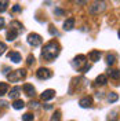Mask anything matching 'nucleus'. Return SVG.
<instances>
[{
    "label": "nucleus",
    "instance_id": "obj_4",
    "mask_svg": "<svg viewBox=\"0 0 120 121\" xmlns=\"http://www.w3.org/2000/svg\"><path fill=\"white\" fill-rule=\"evenodd\" d=\"M42 37L39 36L37 33H29L28 35V43H29L32 47H39V45L42 44Z\"/></svg>",
    "mask_w": 120,
    "mask_h": 121
},
{
    "label": "nucleus",
    "instance_id": "obj_31",
    "mask_svg": "<svg viewBox=\"0 0 120 121\" xmlns=\"http://www.w3.org/2000/svg\"><path fill=\"white\" fill-rule=\"evenodd\" d=\"M29 105H30V107H32V109H36V107H37V105H39V103H37V102H33V100H32V102H30V103H29Z\"/></svg>",
    "mask_w": 120,
    "mask_h": 121
},
{
    "label": "nucleus",
    "instance_id": "obj_30",
    "mask_svg": "<svg viewBox=\"0 0 120 121\" xmlns=\"http://www.w3.org/2000/svg\"><path fill=\"white\" fill-rule=\"evenodd\" d=\"M13 11H14V13H19V11H21V7H19L18 4H15L14 7H13Z\"/></svg>",
    "mask_w": 120,
    "mask_h": 121
},
{
    "label": "nucleus",
    "instance_id": "obj_17",
    "mask_svg": "<svg viewBox=\"0 0 120 121\" xmlns=\"http://www.w3.org/2000/svg\"><path fill=\"white\" fill-rule=\"evenodd\" d=\"M108 76H111V77L115 78V80H119L120 78V72L119 70H116V69H112V70L108 72Z\"/></svg>",
    "mask_w": 120,
    "mask_h": 121
},
{
    "label": "nucleus",
    "instance_id": "obj_12",
    "mask_svg": "<svg viewBox=\"0 0 120 121\" xmlns=\"http://www.w3.org/2000/svg\"><path fill=\"white\" fill-rule=\"evenodd\" d=\"M8 58L13 60L14 63H19L21 62V59H22V56H21V54L17 52V51H11V52L8 54Z\"/></svg>",
    "mask_w": 120,
    "mask_h": 121
},
{
    "label": "nucleus",
    "instance_id": "obj_23",
    "mask_svg": "<svg viewBox=\"0 0 120 121\" xmlns=\"http://www.w3.org/2000/svg\"><path fill=\"white\" fill-rule=\"evenodd\" d=\"M50 121H61V113L58 112V110L53 114V117H51V120Z\"/></svg>",
    "mask_w": 120,
    "mask_h": 121
},
{
    "label": "nucleus",
    "instance_id": "obj_16",
    "mask_svg": "<svg viewBox=\"0 0 120 121\" xmlns=\"http://www.w3.org/2000/svg\"><path fill=\"white\" fill-rule=\"evenodd\" d=\"M23 106H25V102H23L22 99H17L13 102V107H14L15 110H19V109H22Z\"/></svg>",
    "mask_w": 120,
    "mask_h": 121
},
{
    "label": "nucleus",
    "instance_id": "obj_33",
    "mask_svg": "<svg viewBox=\"0 0 120 121\" xmlns=\"http://www.w3.org/2000/svg\"><path fill=\"white\" fill-rule=\"evenodd\" d=\"M0 105L3 106V107H7V102L6 100H0Z\"/></svg>",
    "mask_w": 120,
    "mask_h": 121
},
{
    "label": "nucleus",
    "instance_id": "obj_34",
    "mask_svg": "<svg viewBox=\"0 0 120 121\" xmlns=\"http://www.w3.org/2000/svg\"><path fill=\"white\" fill-rule=\"evenodd\" d=\"M44 106V109H47V110H50V109H53V106L51 105H43Z\"/></svg>",
    "mask_w": 120,
    "mask_h": 121
},
{
    "label": "nucleus",
    "instance_id": "obj_26",
    "mask_svg": "<svg viewBox=\"0 0 120 121\" xmlns=\"http://www.w3.org/2000/svg\"><path fill=\"white\" fill-rule=\"evenodd\" d=\"M48 32H50V35H53V36H58V35H60V33H58V30H57V29H54L53 26H50Z\"/></svg>",
    "mask_w": 120,
    "mask_h": 121
},
{
    "label": "nucleus",
    "instance_id": "obj_10",
    "mask_svg": "<svg viewBox=\"0 0 120 121\" xmlns=\"http://www.w3.org/2000/svg\"><path fill=\"white\" fill-rule=\"evenodd\" d=\"M21 87H14V88H11V91L8 92V96H10V99H14V100H17L18 99V96H19V94H21Z\"/></svg>",
    "mask_w": 120,
    "mask_h": 121
},
{
    "label": "nucleus",
    "instance_id": "obj_28",
    "mask_svg": "<svg viewBox=\"0 0 120 121\" xmlns=\"http://www.w3.org/2000/svg\"><path fill=\"white\" fill-rule=\"evenodd\" d=\"M26 62H28V65H32V63L35 62V56H33V55H29V56H28V60H26Z\"/></svg>",
    "mask_w": 120,
    "mask_h": 121
},
{
    "label": "nucleus",
    "instance_id": "obj_11",
    "mask_svg": "<svg viewBox=\"0 0 120 121\" xmlns=\"http://www.w3.org/2000/svg\"><path fill=\"white\" fill-rule=\"evenodd\" d=\"M55 98V91L54 90H46L43 94H42V99L43 100H50V99Z\"/></svg>",
    "mask_w": 120,
    "mask_h": 121
},
{
    "label": "nucleus",
    "instance_id": "obj_32",
    "mask_svg": "<svg viewBox=\"0 0 120 121\" xmlns=\"http://www.w3.org/2000/svg\"><path fill=\"white\" fill-rule=\"evenodd\" d=\"M4 26V18H0V29Z\"/></svg>",
    "mask_w": 120,
    "mask_h": 121
},
{
    "label": "nucleus",
    "instance_id": "obj_35",
    "mask_svg": "<svg viewBox=\"0 0 120 121\" xmlns=\"http://www.w3.org/2000/svg\"><path fill=\"white\" fill-rule=\"evenodd\" d=\"M8 72H10V68H7V66H6V68H4V72H3V73H6V74H8Z\"/></svg>",
    "mask_w": 120,
    "mask_h": 121
},
{
    "label": "nucleus",
    "instance_id": "obj_27",
    "mask_svg": "<svg viewBox=\"0 0 120 121\" xmlns=\"http://www.w3.org/2000/svg\"><path fill=\"white\" fill-rule=\"evenodd\" d=\"M6 50H7V47L4 43H0V55H3V54L6 52Z\"/></svg>",
    "mask_w": 120,
    "mask_h": 121
},
{
    "label": "nucleus",
    "instance_id": "obj_7",
    "mask_svg": "<svg viewBox=\"0 0 120 121\" xmlns=\"http://www.w3.org/2000/svg\"><path fill=\"white\" fill-rule=\"evenodd\" d=\"M22 29H19V28H15L14 25H11V29L7 32V35H6V37H7L8 41H13V40H15L17 39V36H18V33L21 32Z\"/></svg>",
    "mask_w": 120,
    "mask_h": 121
},
{
    "label": "nucleus",
    "instance_id": "obj_8",
    "mask_svg": "<svg viewBox=\"0 0 120 121\" xmlns=\"http://www.w3.org/2000/svg\"><path fill=\"white\" fill-rule=\"evenodd\" d=\"M79 105H80V107H83V109L91 107V106H92V98H91V96H84V98H82L79 100Z\"/></svg>",
    "mask_w": 120,
    "mask_h": 121
},
{
    "label": "nucleus",
    "instance_id": "obj_14",
    "mask_svg": "<svg viewBox=\"0 0 120 121\" xmlns=\"http://www.w3.org/2000/svg\"><path fill=\"white\" fill-rule=\"evenodd\" d=\"M88 58H90L92 62H98V60H99V58H101V52H99V51H97V50H92V51L88 54Z\"/></svg>",
    "mask_w": 120,
    "mask_h": 121
},
{
    "label": "nucleus",
    "instance_id": "obj_36",
    "mask_svg": "<svg viewBox=\"0 0 120 121\" xmlns=\"http://www.w3.org/2000/svg\"><path fill=\"white\" fill-rule=\"evenodd\" d=\"M117 35H119V37H120V30H119V32H117Z\"/></svg>",
    "mask_w": 120,
    "mask_h": 121
},
{
    "label": "nucleus",
    "instance_id": "obj_19",
    "mask_svg": "<svg viewBox=\"0 0 120 121\" xmlns=\"http://www.w3.org/2000/svg\"><path fill=\"white\" fill-rule=\"evenodd\" d=\"M8 91V85L6 83H0V96H3L4 94H7Z\"/></svg>",
    "mask_w": 120,
    "mask_h": 121
},
{
    "label": "nucleus",
    "instance_id": "obj_18",
    "mask_svg": "<svg viewBox=\"0 0 120 121\" xmlns=\"http://www.w3.org/2000/svg\"><path fill=\"white\" fill-rule=\"evenodd\" d=\"M117 99H119V95H117L116 92H111V94L108 95V102H109V103H115V102H117Z\"/></svg>",
    "mask_w": 120,
    "mask_h": 121
},
{
    "label": "nucleus",
    "instance_id": "obj_22",
    "mask_svg": "<svg viewBox=\"0 0 120 121\" xmlns=\"http://www.w3.org/2000/svg\"><path fill=\"white\" fill-rule=\"evenodd\" d=\"M33 118H35V117H33V114H32V113H25L22 116V120L23 121H33Z\"/></svg>",
    "mask_w": 120,
    "mask_h": 121
},
{
    "label": "nucleus",
    "instance_id": "obj_29",
    "mask_svg": "<svg viewBox=\"0 0 120 121\" xmlns=\"http://www.w3.org/2000/svg\"><path fill=\"white\" fill-rule=\"evenodd\" d=\"M54 13H55L57 15H64V14H65V11H64V10H60V8H55V10H54Z\"/></svg>",
    "mask_w": 120,
    "mask_h": 121
},
{
    "label": "nucleus",
    "instance_id": "obj_21",
    "mask_svg": "<svg viewBox=\"0 0 120 121\" xmlns=\"http://www.w3.org/2000/svg\"><path fill=\"white\" fill-rule=\"evenodd\" d=\"M8 6V0H0V13H4L7 10Z\"/></svg>",
    "mask_w": 120,
    "mask_h": 121
},
{
    "label": "nucleus",
    "instance_id": "obj_13",
    "mask_svg": "<svg viewBox=\"0 0 120 121\" xmlns=\"http://www.w3.org/2000/svg\"><path fill=\"white\" fill-rule=\"evenodd\" d=\"M75 28V18H68L64 22V29L65 30H72Z\"/></svg>",
    "mask_w": 120,
    "mask_h": 121
},
{
    "label": "nucleus",
    "instance_id": "obj_3",
    "mask_svg": "<svg viewBox=\"0 0 120 121\" xmlns=\"http://www.w3.org/2000/svg\"><path fill=\"white\" fill-rule=\"evenodd\" d=\"M105 8H106V3L104 0H95V1L90 6L88 11H90V14H99V13H102Z\"/></svg>",
    "mask_w": 120,
    "mask_h": 121
},
{
    "label": "nucleus",
    "instance_id": "obj_24",
    "mask_svg": "<svg viewBox=\"0 0 120 121\" xmlns=\"http://www.w3.org/2000/svg\"><path fill=\"white\" fill-rule=\"evenodd\" d=\"M108 121H117V116H116L115 112L109 113V116H108Z\"/></svg>",
    "mask_w": 120,
    "mask_h": 121
},
{
    "label": "nucleus",
    "instance_id": "obj_20",
    "mask_svg": "<svg viewBox=\"0 0 120 121\" xmlns=\"http://www.w3.org/2000/svg\"><path fill=\"white\" fill-rule=\"evenodd\" d=\"M115 62H116V56H115L113 54H108V55H106V63H108V65H113Z\"/></svg>",
    "mask_w": 120,
    "mask_h": 121
},
{
    "label": "nucleus",
    "instance_id": "obj_9",
    "mask_svg": "<svg viewBox=\"0 0 120 121\" xmlns=\"http://www.w3.org/2000/svg\"><path fill=\"white\" fill-rule=\"evenodd\" d=\"M22 90L25 91V94L28 95V96H35V87L32 85V84L29 83H26V84H23V87H22Z\"/></svg>",
    "mask_w": 120,
    "mask_h": 121
},
{
    "label": "nucleus",
    "instance_id": "obj_25",
    "mask_svg": "<svg viewBox=\"0 0 120 121\" xmlns=\"http://www.w3.org/2000/svg\"><path fill=\"white\" fill-rule=\"evenodd\" d=\"M90 69H91V65H88V63H86V65H84V66H83V68L80 69V72H82V73H86V72H88Z\"/></svg>",
    "mask_w": 120,
    "mask_h": 121
},
{
    "label": "nucleus",
    "instance_id": "obj_5",
    "mask_svg": "<svg viewBox=\"0 0 120 121\" xmlns=\"http://www.w3.org/2000/svg\"><path fill=\"white\" fill-rule=\"evenodd\" d=\"M36 76H37L40 80H47V78H50V77L53 76V72L47 68H40V69H37Z\"/></svg>",
    "mask_w": 120,
    "mask_h": 121
},
{
    "label": "nucleus",
    "instance_id": "obj_2",
    "mask_svg": "<svg viewBox=\"0 0 120 121\" xmlns=\"http://www.w3.org/2000/svg\"><path fill=\"white\" fill-rule=\"evenodd\" d=\"M25 76H26V70H23V69H18V70H14V72L8 73L7 78H8V81H11V83H18L19 80H22Z\"/></svg>",
    "mask_w": 120,
    "mask_h": 121
},
{
    "label": "nucleus",
    "instance_id": "obj_1",
    "mask_svg": "<svg viewBox=\"0 0 120 121\" xmlns=\"http://www.w3.org/2000/svg\"><path fill=\"white\" fill-rule=\"evenodd\" d=\"M60 51H61L60 44H58L55 40H51V41H48V43L42 48V58H44L46 60L51 62V60H54L58 55H60Z\"/></svg>",
    "mask_w": 120,
    "mask_h": 121
},
{
    "label": "nucleus",
    "instance_id": "obj_15",
    "mask_svg": "<svg viewBox=\"0 0 120 121\" xmlns=\"http://www.w3.org/2000/svg\"><path fill=\"white\" fill-rule=\"evenodd\" d=\"M108 83V78H106L105 74H101L97 77V80H95V84L97 85H105V84Z\"/></svg>",
    "mask_w": 120,
    "mask_h": 121
},
{
    "label": "nucleus",
    "instance_id": "obj_37",
    "mask_svg": "<svg viewBox=\"0 0 120 121\" xmlns=\"http://www.w3.org/2000/svg\"><path fill=\"white\" fill-rule=\"evenodd\" d=\"M117 1H120V0H117Z\"/></svg>",
    "mask_w": 120,
    "mask_h": 121
},
{
    "label": "nucleus",
    "instance_id": "obj_6",
    "mask_svg": "<svg viewBox=\"0 0 120 121\" xmlns=\"http://www.w3.org/2000/svg\"><path fill=\"white\" fill-rule=\"evenodd\" d=\"M84 65H86V55H77L75 59H73V62H72V66L75 69H79V70H80Z\"/></svg>",
    "mask_w": 120,
    "mask_h": 121
}]
</instances>
